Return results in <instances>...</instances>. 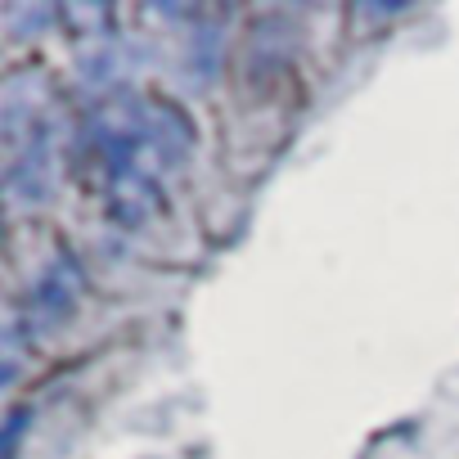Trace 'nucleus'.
<instances>
[{"label":"nucleus","instance_id":"1","mask_svg":"<svg viewBox=\"0 0 459 459\" xmlns=\"http://www.w3.org/2000/svg\"><path fill=\"white\" fill-rule=\"evenodd\" d=\"M86 140L104 167L108 212L122 225H144L162 207L167 185L194 153L189 117L167 100L131 91H117L104 104H95Z\"/></svg>","mask_w":459,"mask_h":459},{"label":"nucleus","instance_id":"2","mask_svg":"<svg viewBox=\"0 0 459 459\" xmlns=\"http://www.w3.org/2000/svg\"><path fill=\"white\" fill-rule=\"evenodd\" d=\"M59 100L41 73H14L5 82V185L19 203L41 207L59 185Z\"/></svg>","mask_w":459,"mask_h":459},{"label":"nucleus","instance_id":"3","mask_svg":"<svg viewBox=\"0 0 459 459\" xmlns=\"http://www.w3.org/2000/svg\"><path fill=\"white\" fill-rule=\"evenodd\" d=\"M77 293H82V280H77V262L73 257H59L32 289V333H46L55 325H64L73 311H77Z\"/></svg>","mask_w":459,"mask_h":459},{"label":"nucleus","instance_id":"4","mask_svg":"<svg viewBox=\"0 0 459 459\" xmlns=\"http://www.w3.org/2000/svg\"><path fill=\"white\" fill-rule=\"evenodd\" d=\"M28 423H32V410L28 405H19V410H10V419H5V459H19V441H23V432H28Z\"/></svg>","mask_w":459,"mask_h":459}]
</instances>
